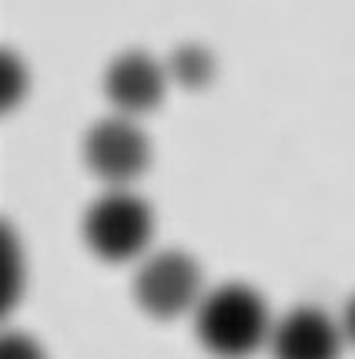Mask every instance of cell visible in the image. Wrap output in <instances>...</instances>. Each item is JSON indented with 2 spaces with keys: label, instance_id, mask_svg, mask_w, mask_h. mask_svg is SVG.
<instances>
[{
  "label": "cell",
  "instance_id": "5",
  "mask_svg": "<svg viewBox=\"0 0 355 359\" xmlns=\"http://www.w3.org/2000/svg\"><path fill=\"white\" fill-rule=\"evenodd\" d=\"M165 91H168V67H161L144 50H127L114 57L104 71V94L111 108L127 118L155 111Z\"/></svg>",
  "mask_w": 355,
  "mask_h": 359
},
{
  "label": "cell",
  "instance_id": "4",
  "mask_svg": "<svg viewBox=\"0 0 355 359\" xmlns=\"http://www.w3.org/2000/svg\"><path fill=\"white\" fill-rule=\"evenodd\" d=\"M84 165L108 188H127L151 165V141L127 114L101 118L84 138Z\"/></svg>",
  "mask_w": 355,
  "mask_h": 359
},
{
  "label": "cell",
  "instance_id": "6",
  "mask_svg": "<svg viewBox=\"0 0 355 359\" xmlns=\"http://www.w3.org/2000/svg\"><path fill=\"white\" fill-rule=\"evenodd\" d=\"M345 339L342 323L315 306H298L285 313L272 329V359H339Z\"/></svg>",
  "mask_w": 355,
  "mask_h": 359
},
{
  "label": "cell",
  "instance_id": "8",
  "mask_svg": "<svg viewBox=\"0 0 355 359\" xmlns=\"http://www.w3.org/2000/svg\"><path fill=\"white\" fill-rule=\"evenodd\" d=\"M24 272H20V249L11 229H4V309H11L20 296Z\"/></svg>",
  "mask_w": 355,
  "mask_h": 359
},
{
  "label": "cell",
  "instance_id": "11",
  "mask_svg": "<svg viewBox=\"0 0 355 359\" xmlns=\"http://www.w3.org/2000/svg\"><path fill=\"white\" fill-rule=\"evenodd\" d=\"M342 329H345V339L355 346V296L349 299V306H345V316H342Z\"/></svg>",
  "mask_w": 355,
  "mask_h": 359
},
{
  "label": "cell",
  "instance_id": "2",
  "mask_svg": "<svg viewBox=\"0 0 355 359\" xmlns=\"http://www.w3.org/2000/svg\"><path fill=\"white\" fill-rule=\"evenodd\" d=\"M155 212L131 188H108L84 212V242L104 262H131L148 252Z\"/></svg>",
  "mask_w": 355,
  "mask_h": 359
},
{
  "label": "cell",
  "instance_id": "3",
  "mask_svg": "<svg viewBox=\"0 0 355 359\" xmlns=\"http://www.w3.org/2000/svg\"><path fill=\"white\" fill-rule=\"evenodd\" d=\"M131 292L141 313L151 319H178L195 313L204 299V272L198 259L181 249L151 252L134 272Z\"/></svg>",
  "mask_w": 355,
  "mask_h": 359
},
{
  "label": "cell",
  "instance_id": "9",
  "mask_svg": "<svg viewBox=\"0 0 355 359\" xmlns=\"http://www.w3.org/2000/svg\"><path fill=\"white\" fill-rule=\"evenodd\" d=\"M0 359H47L37 339L24 336V332H7L0 343Z\"/></svg>",
  "mask_w": 355,
  "mask_h": 359
},
{
  "label": "cell",
  "instance_id": "7",
  "mask_svg": "<svg viewBox=\"0 0 355 359\" xmlns=\"http://www.w3.org/2000/svg\"><path fill=\"white\" fill-rule=\"evenodd\" d=\"M215 74V61L201 44H181L168 61V78L181 88H204Z\"/></svg>",
  "mask_w": 355,
  "mask_h": 359
},
{
  "label": "cell",
  "instance_id": "1",
  "mask_svg": "<svg viewBox=\"0 0 355 359\" xmlns=\"http://www.w3.org/2000/svg\"><path fill=\"white\" fill-rule=\"evenodd\" d=\"M275 319L248 282H225L195 309V336L215 359H248L272 343Z\"/></svg>",
  "mask_w": 355,
  "mask_h": 359
},
{
  "label": "cell",
  "instance_id": "10",
  "mask_svg": "<svg viewBox=\"0 0 355 359\" xmlns=\"http://www.w3.org/2000/svg\"><path fill=\"white\" fill-rule=\"evenodd\" d=\"M24 94V67L14 54H4V108H14Z\"/></svg>",
  "mask_w": 355,
  "mask_h": 359
}]
</instances>
